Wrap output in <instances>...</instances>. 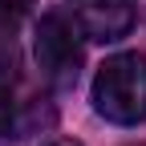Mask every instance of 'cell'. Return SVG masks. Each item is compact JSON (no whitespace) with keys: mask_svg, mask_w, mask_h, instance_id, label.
<instances>
[{"mask_svg":"<svg viewBox=\"0 0 146 146\" xmlns=\"http://www.w3.org/2000/svg\"><path fill=\"white\" fill-rule=\"evenodd\" d=\"M45 146H81V142H73V138H53V142H45Z\"/></svg>","mask_w":146,"mask_h":146,"instance_id":"6","label":"cell"},{"mask_svg":"<svg viewBox=\"0 0 146 146\" xmlns=\"http://www.w3.org/2000/svg\"><path fill=\"white\" fill-rule=\"evenodd\" d=\"M33 53H36V65H41L45 81L57 85V89H69L81 73V45H77V33L65 16L57 12H45L41 25H36V36H33Z\"/></svg>","mask_w":146,"mask_h":146,"instance_id":"2","label":"cell"},{"mask_svg":"<svg viewBox=\"0 0 146 146\" xmlns=\"http://www.w3.org/2000/svg\"><path fill=\"white\" fill-rule=\"evenodd\" d=\"M33 12V0H0V33H12Z\"/></svg>","mask_w":146,"mask_h":146,"instance_id":"4","label":"cell"},{"mask_svg":"<svg viewBox=\"0 0 146 146\" xmlns=\"http://www.w3.org/2000/svg\"><path fill=\"white\" fill-rule=\"evenodd\" d=\"M94 110L114 126L146 122V53H118L98 65Z\"/></svg>","mask_w":146,"mask_h":146,"instance_id":"1","label":"cell"},{"mask_svg":"<svg viewBox=\"0 0 146 146\" xmlns=\"http://www.w3.org/2000/svg\"><path fill=\"white\" fill-rule=\"evenodd\" d=\"M16 138V102H12V89L0 85V142Z\"/></svg>","mask_w":146,"mask_h":146,"instance_id":"5","label":"cell"},{"mask_svg":"<svg viewBox=\"0 0 146 146\" xmlns=\"http://www.w3.org/2000/svg\"><path fill=\"white\" fill-rule=\"evenodd\" d=\"M73 25L98 45H114L138 21V0H69Z\"/></svg>","mask_w":146,"mask_h":146,"instance_id":"3","label":"cell"}]
</instances>
